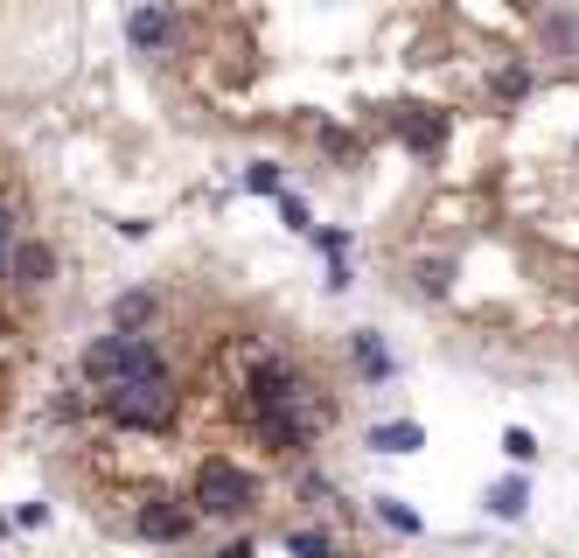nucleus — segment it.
I'll list each match as a JSON object with an SVG mask.
<instances>
[{
    "label": "nucleus",
    "instance_id": "f257e3e1",
    "mask_svg": "<svg viewBox=\"0 0 579 558\" xmlns=\"http://www.w3.org/2000/svg\"><path fill=\"white\" fill-rule=\"evenodd\" d=\"M99 406H105L112 426H126V433H168V426H175V412H182V391H175V377H168V371H154V377L105 384Z\"/></svg>",
    "mask_w": 579,
    "mask_h": 558
},
{
    "label": "nucleus",
    "instance_id": "f03ea898",
    "mask_svg": "<svg viewBox=\"0 0 579 558\" xmlns=\"http://www.w3.org/2000/svg\"><path fill=\"white\" fill-rule=\"evenodd\" d=\"M245 419H265V412H286V406H328V398H315V384H307L300 356L286 350H259L252 363H245Z\"/></svg>",
    "mask_w": 579,
    "mask_h": 558
},
{
    "label": "nucleus",
    "instance_id": "7ed1b4c3",
    "mask_svg": "<svg viewBox=\"0 0 579 558\" xmlns=\"http://www.w3.org/2000/svg\"><path fill=\"white\" fill-rule=\"evenodd\" d=\"M209 524H238V516L259 510V475L238 468V460H203L196 468V496H189Z\"/></svg>",
    "mask_w": 579,
    "mask_h": 558
},
{
    "label": "nucleus",
    "instance_id": "20e7f679",
    "mask_svg": "<svg viewBox=\"0 0 579 558\" xmlns=\"http://www.w3.org/2000/svg\"><path fill=\"white\" fill-rule=\"evenodd\" d=\"M154 371H168V356H161V342L154 335H126V329H112V335H99L84 350V377L99 384H126V377H154Z\"/></svg>",
    "mask_w": 579,
    "mask_h": 558
},
{
    "label": "nucleus",
    "instance_id": "39448f33",
    "mask_svg": "<svg viewBox=\"0 0 579 558\" xmlns=\"http://www.w3.org/2000/svg\"><path fill=\"white\" fill-rule=\"evenodd\" d=\"M126 43L140 49V56H168V49L182 43L175 8H168V0H133V8H126Z\"/></svg>",
    "mask_w": 579,
    "mask_h": 558
},
{
    "label": "nucleus",
    "instance_id": "423d86ee",
    "mask_svg": "<svg viewBox=\"0 0 579 558\" xmlns=\"http://www.w3.org/2000/svg\"><path fill=\"white\" fill-rule=\"evenodd\" d=\"M196 503H175V496H154V503L140 510V537L147 545H182L189 531H196Z\"/></svg>",
    "mask_w": 579,
    "mask_h": 558
},
{
    "label": "nucleus",
    "instance_id": "0eeeda50",
    "mask_svg": "<svg viewBox=\"0 0 579 558\" xmlns=\"http://www.w3.org/2000/svg\"><path fill=\"white\" fill-rule=\"evenodd\" d=\"M49 280H56V244H43V238H14V252H8V286H22V294H43Z\"/></svg>",
    "mask_w": 579,
    "mask_h": 558
},
{
    "label": "nucleus",
    "instance_id": "6e6552de",
    "mask_svg": "<svg viewBox=\"0 0 579 558\" xmlns=\"http://www.w3.org/2000/svg\"><path fill=\"white\" fill-rule=\"evenodd\" d=\"M154 321H161V294H154V286H133V294H120V300H112V329L147 335Z\"/></svg>",
    "mask_w": 579,
    "mask_h": 558
},
{
    "label": "nucleus",
    "instance_id": "1a4fd4ad",
    "mask_svg": "<svg viewBox=\"0 0 579 558\" xmlns=\"http://www.w3.org/2000/svg\"><path fill=\"white\" fill-rule=\"evenodd\" d=\"M350 363H356V384H384V377L398 371V363H391V350H384V342H377L371 329H356V335H350Z\"/></svg>",
    "mask_w": 579,
    "mask_h": 558
},
{
    "label": "nucleus",
    "instance_id": "9d476101",
    "mask_svg": "<svg viewBox=\"0 0 579 558\" xmlns=\"http://www.w3.org/2000/svg\"><path fill=\"white\" fill-rule=\"evenodd\" d=\"M371 447L377 454H419V447H427V426H419V419H377Z\"/></svg>",
    "mask_w": 579,
    "mask_h": 558
},
{
    "label": "nucleus",
    "instance_id": "9b49d317",
    "mask_svg": "<svg viewBox=\"0 0 579 558\" xmlns=\"http://www.w3.org/2000/svg\"><path fill=\"white\" fill-rule=\"evenodd\" d=\"M481 503H489V516H496V524H516V516L531 510V482H524V475H503V482L481 496Z\"/></svg>",
    "mask_w": 579,
    "mask_h": 558
},
{
    "label": "nucleus",
    "instance_id": "f8f14e48",
    "mask_svg": "<svg viewBox=\"0 0 579 558\" xmlns=\"http://www.w3.org/2000/svg\"><path fill=\"white\" fill-rule=\"evenodd\" d=\"M398 133H405L412 153H433L440 140H447V119H440V112H398Z\"/></svg>",
    "mask_w": 579,
    "mask_h": 558
},
{
    "label": "nucleus",
    "instance_id": "ddd939ff",
    "mask_svg": "<svg viewBox=\"0 0 579 558\" xmlns=\"http://www.w3.org/2000/svg\"><path fill=\"white\" fill-rule=\"evenodd\" d=\"M286 551L294 558H336V537L328 531H286Z\"/></svg>",
    "mask_w": 579,
    "mask_h": 558
},
{
    "label": "nucleus",
    "instance_id": "4468645a",
    "mask_svg": "<svg viewBox=\"0 0 579 558\" xmlns=\"http://www.w3.org/2000/svg\"><path fill=\"white\" fill-rule=\"evenodd\" d=\"M371 510H377V516H384V524H391L398 537H419V516H412V510H405V503H398V496H377V503H371Z\"/></svg>",
    "mask_w": 579,
    "mask_h": 558
},
{
    "label": "nucleus",
    "instance_id": "2eb2a0df",
    "mask_svg": "<svg viewBox=\"0 0 579 558\" xmlns=\"http://www.w3.org/2000/svg\"><path fill=\"white\" fill-rule=\"evenodd\" d=\"M245 189H252V196H286V182H280L273 161H252V168H245Z\"/></svg>",
    "mask_w": 579,
    "mask_h": 558
},
{
    "label": "nucleus",
    "instance_id": "dca6fc26",
    "mask_svg": "<svg viewBox=\"0 0 579 558\" xmlns=\"http://www.w3.org/2000/svg\"><path fill=\"white\" fill-rule=\"evenodd\" d=\"M503 454L516 460V468H531V460H537V433H531V426H510V433H503Z\"/></svg>",
    "mask_w": 579,
    "mask_h": 558
},
{
    "label": "nucleus",
    "instance_id": "f3484780",
    "mask_svg": "<svg viewBox=\"0 0 579 558\" xmlns=\"http://www.w3.org/2000/svg\"><path fill=\"white\" fill-rule=\"evenodd\" d=\"M524 91H531V70H524V64L496 70V99H503V105H516V99H524Z\"/></svg>",
    "mask_w": 579,
    "mask_h": 558
},
{
    "label": "nucleus",
    "instance_id": "a211bd4d",
    "mask_svg": "<svg viewBox=\"0 0 579 558\" xmlns=\"http://www.w3.org/2000/svg\"><path fill=\"white\" fill-rule=\"evenodd\" d=\"M315 140H321L328 153H336V161H356V140H350V133H342V126H321Z\"/></svg>",
    "mask_w": 579,
    "mask_h": 558
},
{
    "label": "nucleus",
    "instance_id": "6ab92c4d",
    "mask_svg": "<svg viewBox=\"0 0 579 558\" xmlns=\"http://www.w3.org/2000/svg\"><path fill=\"white\" fill-rule=\"evenodd\" d=\"M14 238H22V230H14V209H8V203H0V259H8V252H14Z\"/></svg>",
    "mask_w": 579,
    "mask_h": 558
},
{
    "label": "nucleus",
    "instance_id": "aec40b11",
    "mask_svg": "<svg viewBox=\"0 0 579 558\" xmlns=\"http://www.w3.org/2000/svg\"><path fill=\"white\" fill-rule=\"evenodd\" d=\"M350 286H356V280H350V265L328 259V294H350Z\"/></svg>",
    "mask_w": 579,
    "mask_h": 558
},
{
    "label": "nucleus",
    "instance_id": "412c9836",
    "mask_svg": "<svg viewBox=\"0 0 579 558\" xmlns=\"http://www.w3.org/2000/svg\"><path fill=\"white\" fill-rule=\"evenodd\" d=\"M280 217L294 224V230H307V203H300V196H280Z\"/></svg>",
    "mask_w": 579,
    "mask_h": 558
},
{
    "label": "nucleus",
    "instance_id": "4be33fe9",
    "mask_svg": "<svg viewBox=\"0 0 579 558\" xmlns=\"http://www.w3.org/2000/svg\"><path fill=\"white\" fill-rule=\"evenodd\" d=\"M0 280H8V259H0Z\"/></svg>",
    "mask_w": 579,
    "mask_h": 558
},
{
    "label": "nucleus",
    "instance_id": "5701e85b",
    "mask_svg": "<svg viewBox=\"0 0 579 558\" xmlns=\"http://www.w3.org/2000/svg\"><path fill=\"white\" fill-rule=\"evenodd\" d=\"M336 558H356V551H336Z\"/></svg>",
    "mask_w": 579,
    "mask_h": 558
},
{
    "label": "nucleus",
    "instance_id": "b1692460",
    "mask_svg": "<svg viewBox=\"0 0 579 558\" xmlns=\"http://www.w3.org/2000/svg\"><path fill=\"white\" fill-rule=\"evenodd\" d=\"M0 531H8V516H0Z\"/></svg>",
    "mask_w": 579,
    "mask_h": 558
}]
</instances>
